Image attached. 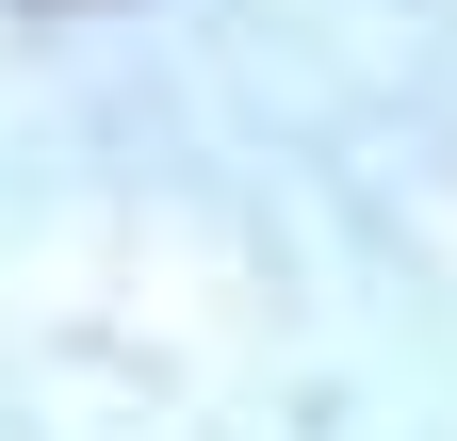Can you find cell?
<instances>
[{
    "label": "cell",
    "mask_w": 457,
    "mask_h": 441,
    "mask_svg": "<svg viewBox=\"0 0 457 441\" xmlns=\"http://www.w3.org/2000/svg\"><path fill=\"white\" fill-rule=\"evenodd\" d=\"M17 17H98V0H17Z\"/></svg>",
    "instance_id": "cell-1"
}]
</instances>
